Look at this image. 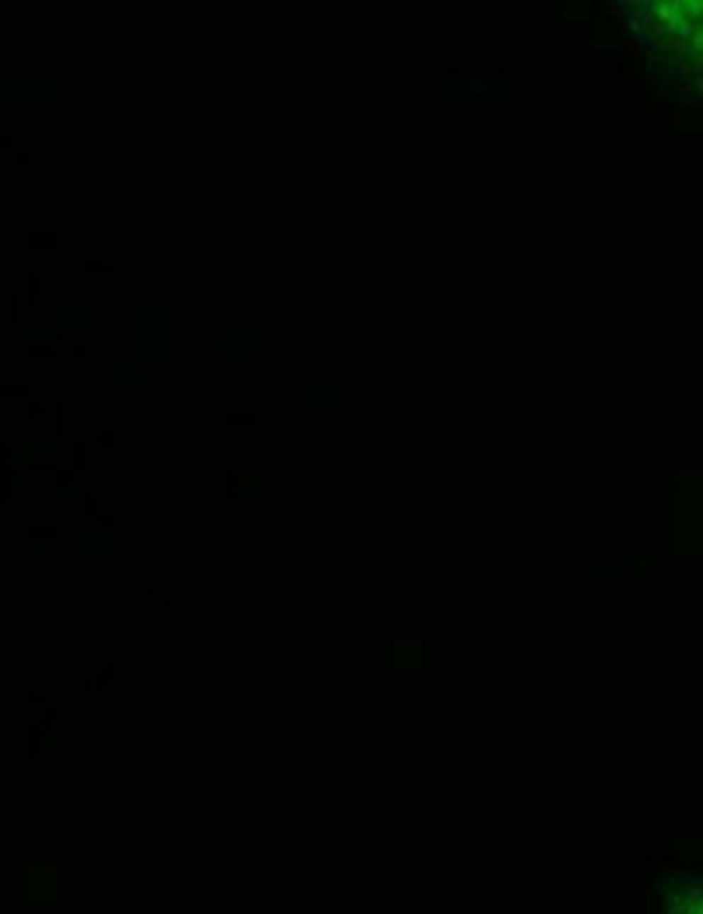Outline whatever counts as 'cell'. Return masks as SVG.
<instances>
[{
    "mask_svg": "<svg viewBox=\"0 0 703 914\" xmlns=\"http://www.w3.org/2000/svg\"><path fill=\"white\" fill-rule=\"evenodd\" d=\"M644 42L675 78L703 88V0H619Z\"/></svg>",
    "mask_w": 703,
    "mask_h": 914,
    "instance_id": "cell-1",
    "label": "cell"
}]
</instances>
